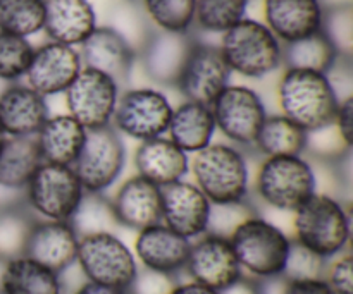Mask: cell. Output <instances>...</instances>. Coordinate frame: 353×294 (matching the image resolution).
<instances>
[{
	"instance_id": "1",
	"label": "cell",
	"mask_w": 353,
	"mask_h": 294,
	"mask_svg": "<svg viewBox=\"0 0 353 294\" xmlns=\"http://www.w3.org/2000/svg\"><path fill=\"white\" fill-rule=\"evenodd\" d=\"M278 100L283 116L307 133L331 126L340 103L327 74L305 69H286L278 86Z\"/></svg>"
},
{
	"instance_id": "2",
	"label": "cell",
	"mask_w": 353,
	"mask_h": 294,
	"mask_svg": "<svg viewBox=\"0 0 353 294\" xmlns=\"http://www.w3.org/2000/svg\"><path fill=\"white\" fill-rule=\"evenodd\" d=\"M195 186L210 203L245 202L248 195V165L233 145L210 143L192 160Z\"/></svg>"
},
{
	"instance_id": "3",
	"label": "cell",
	"mask_w": 353,
	"mask_h": 294,
	"mask_svg": "<svg viewBox=\"0 0 353 294\" xmlns=\"http://www.w3.org/2000/svg\"><path fill=\"white\" fill-rule=\"evenodd\" d=\"M228 240L241 271L261 279L283 275L292 241L274 224L254 213L245 219Z\"/></svg>"
},
{
	"instance_id": "4",
	"label": "cell",
	"mask_w": 353,
	"mask_h": 294,
	"mask_svg": "<svg viewBox=\"0 0 353 294\" xmlns=\"http://www.w3.org/2000/svg\"><path fill=\"white\" fill-rule=\"evenodd\" d=\"M296 243L321 258L336 257L350 241V216L338 200L314 195L295 210Z\"/></svg>"
},
{
	"instance_id": "5",
	"label": "cell",
	"mask_w": 353,
	"mask_h": 294,
	"mask_svg": "<svg viewBox=\"0 0 353 294\" xmlns=\"http://www.w3.org/2000/svg\"><path fill=\"white\" fill-rule=\"evenodd\" d=\"M230 71L264 78L283 64V45L265 24L241 19L223 33L219 47Z\"/></svg>"
},
{
	"instance_id": "6",
	"label": "cell",
	"mask_w": 353,
	"mask_h": 294,
	"mask_svg": "<svg viewBox=\"0 0 353 294\" xmlns=\"http://www.w3.org/2000/svg\"><path fill=\"white\" fill-rule=\"evenodd\" d=\"M255 189L265 205L295 212L316 195V174L302 155L265 157L255 178Z\"/></svg>"
},
{
	"instance_id": "7",
	"label": "cell",
	"mask_w": 353,
	"mask_h": 294,
	"mask_svg": "<svg viewBox=\"0 0 353 294\" xmlns=\"http://www.w3.org/2000/svg\"><path fill=\"white\" fill-rule=\"evenodd\" d=\"M76 262L90 282L124 291L138 274L133 251L112 233H95L79 238Z\"/></svg>"
},
{
	"instance_id": "8",
	"label": "cell",
	"mask_w": 353,
	"mask_h": 294,
	"mask_svg": "<svg viewBox=\"0 0 353 294\" xmlns=\"http://www.w3.org/2000/svg\"><path fill=\"white\" fill-rule=\"evenodd\" d=\"M31 209L45 220L69 222L78 210L85 189L71 165L41 162L26 188Z\"/></svg>"
},
{
	"instance_id": "9",
	"label": "cell",
	"mask_w": 353,
	"mask_h": 294,
	"mask_svg": "<svg viewBox=\"0 0 353 294\" xmlns=\"http://www.w3.org/2000/svg\"><path fill=\"white\" fill-rule=\"evenodd\" d=\"M126 162L121 134L112 126L86 131L85 143L72 164L85 193H103L119 179Z\"/></svg>"
},
{
	"instance_id": "10",
	"label": "cell",
	"mask_w": 353,
	"mask_h": 294,
	"mask_svg": "<svg viewBox=\"0 0 353 294\" xmlns=\"http://www.w3.org/2000/svg\"><path fill=\"white\" fill-rule=\"evenodd\" d=\"M69 116L86 131L110 126L119 100V83L95 69L83 67L65 90Z\"/></svg>"
},
{
	"instance_id": "11",
	"label": "cell",
	"mask_w": 353,
	"mask_h": 294,
	"mask_svg": "<svg viewBox=\"0 0 353 294\" xmlns=\"http://www.w3.org/2000/svg\"><path fill=\"white\" fill-rule=\"evenodd\" d=\"M172 105L164 93L154 88L130 90L119 96L114 110V129L137 141L164 136L171 120Z\"/></svg>"
},
{
	"instance_id": "12",
	"label": "cell",
	"mask_w": 353,
	"mask_h": 294,
	"mask_svg": "<svg viewBox=\"0 0 353 294\" xmlns=\"http://www.w3.org/2000/svg\"><path fill=\"white\" fill-rule=\"evenodd\" d=\"M216 129L231 143L240 147L255 145L268 112L261 96L247 86L228 85L210 105Z\"/></svg>"
},
{
	"instance_id": "13",
	"label": "cell",
	"mask_w": 353,
	"mask_h": 294,
	"mask_svg": "<svg viewBox=\"0 0 353 294\" xmlns=\"http://www.w3.org/2000/svg\"><path fill=\"white\" fill-rule=\"evenodd\" d=\"M230 76L231 71L219 48L193 41L176 86L188 102L210 107L230 85Z\"/></svg>"
},
{
	"instance_id": "14",
	"label": "cell",
	"mask_w": 353,
	"mask_h": 294,
	"mask_svg": "<svg viewBox=\"0 0 353 294\" xmlns=\"http://www.w3.org/2000/svg\"><path fill=\"white\" fill-rule=\"evenodd\" d=\"M161 222L186 240L207 234L210 205L207 196L185 179L161 188Z\"/></svg>"
},
{
	"instance_id": "15",
	"label": "cell",
	"mask_w": 353,
	"mask_h": 294,
	"mask_svg": "<svg viewBox=\"0 0 353 294\" xmlns=\"http://www.w3.org/2000/svg\"><path fill=\"white\" fill-rule=\"evenodd\" d=\"M81 69V55L74 47L48 41L33 52L24 76L31 90L48 96L64 93Z\"/></svg>"
},
{
	"instance_id": "16",
	"label": "cell",
	"mask_w": 353,
	"mask_h": 294,
	"mask_svg": "<svg viewBox=\"0 0 353 294\" xmlns=\"http://www.w3.org/2000/svg\"><path fill=\"white\" fill-rule=\"evenodd\" d=\"M185 267L188 269L192 281L214 291H223L241 277V267L230 240L214 234H207L192 244Z\"/></svg>"
},
{
	"instance_id": "17",
	"label": "cell",
	"mask_w": 353,
	"mask_h": 294,
	"mask_svg": "<svg viewBox=\"0 0 353 294\" xmlns=\"http://www.w3.org/2000/svg\"><path fill=\"white\" fill-rule=\"evenodd\" d=\"M78 241L69 222L43 220L31 226L23 255L59 274L76 262Z\"/></svg>"
},
{
	"instance_id": "18",
	"label": "cell",
	"mask_w": 353,
	"mask_h": 294,
	"mask_svg": "<svg viewBox=\"0 0 353 294\" xmlns=\"http://www.w3.org/2000/svg\"><path fill=\"white\" fill-rule=\"evenodd\" d=\"M265 26L279 41L292 43L323 30L321 0H264Z\"/></svg>"
},
{
	"instance_id": "19",
	"label": "cell",
	"mask_w": 353,
	"mask_h": 294,
	"mask_svg": "<svg viewBox=\"0 0 353 294\" xmlns=\"http://www.w3.org/2000/svg\"><path fill=\"white\" fill-rule=\"evenodd\" d=\"M110 207L117 224L141 231L161 222V188L137 174L119 186Z\"/></svg>"
},
{
	"instance_id": "20",
	"label": "cell",
	"mask_w": 353,
	"mask_h": 294,
	"mask_svg": "<svg viewBox=\"0 0 353 294\" xmlns=\"http://www.w3.org/2000/svg\"><path fill=\"white\" fill-rule=\"evenodd\" d=\"M192 243L159 222L138 231L134 255L145 269L164 274H174L185 269Z\"/></svg>"
},
{
	"instance_id": "21",
	"label": "cell",
	"mask_w": 353,
	"mask_h": 294,
	"mask_svg": "<svg viewBox=\"0 0 353 294\" xmlns=\"http://www.w3.org/2000/svg\"><path fill=\"white\" fill-rule=\"evenodd\" d=\"M47 117L45 96L28 85H12L0 93V129L7 138L34 136Z\"/></svg>"
},
{
	"instance_id": "22",
	"label": "cell",
	"mask_w": 353,
	"mask_h": 294,
	"mask_svg": "<svg viewBox=\"0 0 353 294\" xmlns=\"http://www.w3.org/2000/svg\"><path fill=\"white\" fill-rule=\"evenodd\" d=\"M43 31L50 41L76 47L95 31L97 16L88 0H43Z\"/></svg>"
},
{
	"instance_id": "23",
	"label": "cell",
	"mask_w": 353,
	"mask_h": 294,
	"mask_svg": "<svg viewBox=\"0 0 353 294\" xmlns=\"http://www.w3.org/2000/svg\"><path fill=\"white\" fill-rule=\"evenodd\" d=\"M79 55L81 62H85V67L103 72L117 83L130 76L134 62L133 47L114 28L97 26L81 45Z\"/></svg>"
},
{
	"instance_id": "24",
	"label": "cell",
	"mask_w": 353,
	"mask_h": 294,
	"mask_svg": "<svg viewBox=\"0 0 353 294\" xmlns=\"http://www.w3.org/2000/svg\"><path fill=\"white\" fill-rule=\"evenodd\" d=\"M134 165L138 176L148 179L159 188L185 179L190 169L188 154L165 136L140 141L134 154Z\"/></svg>"
},
{
	"instance_id": "25",
	"label": "cell",
	"mask_w": 353,
	"mask_h": 294,
	"mask_svg": "<svg viewBox=\"0 0 353 294\" xmlns=\"http://www.w3.org/2000/svg\"><path fill=\"white\" fill-rule=\"evenodd\" d=\"M193 40L188 33H171L159 30L143 47V65L154 81L176 85L190 54Z\"/></svg>"
},
{
	"instance_id": "26",
	"label": "cell",
	"mask_w": 353,
	"mask_h": 294,
	"mask_svg": "<svg viewBox=\"0 0 353 294\" xmlns=\"http://www.w3.org/2000/svg\"><path fill=\"white\" fill-rule=\"evenodd\" d=\"M85 138L86 129L69 114L47 117L43 126L34 134L41 162L71 167L81 151Z\"/></svg>"
},
{
	"instance_id": "27",
	"label": "cell",
	"mask_w": 353,
	"mask_h": 294,
	"mask_svg": "<svg viewBox=\"0 0 353 294\" xmlns=\"http://www.w3.org/2000/svg\"><path fill=\"white\" fill-rule=\"evenodd\" d=\"M216 123L210 107L186 100L172 109L165 134L185 154H196L212 143Z\"/></svg>"
},
{
	"instance_id": "28",
	"label": "cell",
	"mask_w": 353,
	"mask_h": 294,
	"mask_svg": "<svg viewBox=\"0 0 353 294\" xmlns=\"http://www.w3.org/2000/svg\"><path fill=\"white\" fill-rule=\"evenodd\" d=\"M3 294H61L59 274L26 255L6 260L0 275Z\"/></svg>"
},
{
	"instance_id": "29",
	"label": "cell",
	"mask_w": 353,
	"mask_h": 294,
	"mask_svg": "<svg viewBox=\"0 0 353 294\" xmlns=\"http://www.w3.org/2000/svg\"><path fill=\"white\" fill-rule=\"evenodd\" d=\"M41 164L34 136L7 138L0 150V188L19 191Z\"/></svg>"
},
{
	"instance_id": "30",
	"label": "cell",
	"mask_w": 353,
	"mask_h": 294,
	"mask_svg": "<svg viewBox=\"0 0 353 294\" xmlns=\"http://www.w3.org/2000/svg\"><path fill=\"white\" fill-rule=\"evenodd\" d=\"M307 131L296 126L288 117H265L254 147L265 157H299L307 148Z\"/></svg>"
},
{
	"instance_id": "31",
	"label": "cell",
	"mask_w": 353,
	"mask_h": 294,
	"mask_svg": "<svg viewBox=\"0 0 353 294\" xmlns=\"http://www.w3.org/2000/svg\"><path fill=\"white\" fill-rule=\"evenodd\" d=\"M338 57L340 54L336 47L323 30L302 40L286 43L283 48V62L288 69H305L327 74V71L336 64Z\"/></svg>"
},
{
	"instance_id": "32",
	"label": "cell",
	"mask_w": 353,
	"mask_h": 294,
	"mask_svg": "<svg viewBox=\"0 0 353 294\" xmlns=\"http://www.w3.org/2000/svg\"><path fill=\"white\" fill-rule=\"evenodd\" d=\"M43 0H0V31L28 38L43 30Z\"/></svg>"
},
{
	"instance_id": "33",
	"label": "cell",
	"mask_w": 353,
	"mask_h": 294,
	"mask_svg": "<svg viewBox=\"0 0 353 294\" xmlns=\"http://www.w3.org/2000/svg\"><path fill=\"white\" fill-rule=\"evenodd\" d=\"M248 0H196L195 23L202 30L224 33L245 19Z\"/></svg>"
},
{
	"instance_id": "34",
	"label": "cell",
	"mask_w": 353,
	"mask_h": 294,
	"mask_svg": "<svg viewBox=\"0 0 353 294\" xmlns=\"http://www.w3.org/2000/svg\"><path fill=\"white\" fill-rule=\"evenodd\" d=\"M148 17L159 30L188 33L195 23L196 0H143Z\"/></svg>"
},
{
	"instance_id": "35",
	"label": "cell",
	"mask_w": 353,
	"mask_h": 294,
	"mask_svg": "<svg viewBox=\"0 0 353 294\" xmlns=\"http://www.w3.org/2000/svg\"><path fill=\"white\" fill-rule=\"evenodd\" d=\"M79 238L86 234L110 233V224H117L112 207L102 198V193H85L78 210L69 220Z\"/></svg>"
},
{
	"instance_id": "36",
	"label": "cell",
	"mask_w": 353,
	"mask_h": 294,
	"mask_svg": "<svg viewBox=\"0 0 353 294\" xmlns=\"http://www.w3.org/2000/svg\"><path fill=\"white\" fill-rule=\"evenodd\" d=\"M34 48L28 38L0 31V79L16 81L26 74Z\"/></svg>"
},
{
	"instance_id": "37",
	"label": "cell",
	"mask_w": 353,
	"mask_h": 294,
	"mask_svg": "<svg viewBox=\"0 0 353 294\" xmlns=\"http://www.w3.org/2000/svg\"><path fill=\"white\" fill-rule=\"evenodd\" d=\"M31 226L33 224L16 210L0 212V260H10L24 253Z\"/></svg>"
},
{
	"instance_id": "38",
	"label": "cell",
	"mask_w": 353,
	"mask_h": 294,
	"mask_svg": "<svg viewBox=\"0 0 353 294\" xmlns=\"http://www.w3.org/2000/svg\"><path fill=\"white\" fill-rule=\"evenodd\" d=\"M245 202L236 203H212L210 205L209 224H207V233L214 236L230 238L231 233L243 222L245 219L254 216L250 209H247Z\"/></svg>"
},
{
	"instance_id": "39",
	"label": "cell",
	"mask_w": 353,
	"mask_h": 294,
	"mask_svg": "<svg viewBox=\"0 0 353 294\" xmlns=\"http://www.w3.org/2000/svg\"><path fill=\"white\" fill-rule=\"evenodd\" d=\"M324 258L317 257L305 246L300 243H292L290 248L288 260H286V267L283 275L288 279H314L319 277V272L323 269Z\"/></svg>"
},
{
	"instance_id": "40",
	"label": "cell",
	"mask_w": 353,
	"mask_h": 294,
	"mask_svg": "<svg viewBox=\"0 0 353 294\" xmlns=\"http://www.w3.org/2000/svg\"><path fill=\"white\" fill-rule=\"evenodd\" d=\"M174 286L176 282L171 274L145 269L143 272H138L126 291H131L133 294H171Z\"/></svg>"
},
{
	"instance_id": "41",
	"label": "cell",
	"mask_w": 353,
	"mask_h": 294,
	"mask_svg": "<svg viewBox=\"0 0 353 294\" xmlns=\"http://www.w3.org/2000/svg\"><path fill=\"white\" fill-rule=\"evenodd\" d=\"M326 282L334 294H353V260L350 255L334 262Z\"/></svg>"
},
{
	"instance_id": "42",
	"label": "cell",
	"mask_w": 353,
	"mask_h": 294,
	"mask_svg": "<svg viewBox=\"0 0 353 294\" xmlns=\"http://www.w3.org/2000/svg\"><path fill=\"white\" fill-rule=\"evenodd\" d=\"M279 294H334L326 279H288Z\"/></svg>"
},
{
	"instance_id": "43",
	"label": "cell",
	"mask_w": 353,
	"mask_h": 294,
	"mask_svg": "<svg viewBox=\"0 0 353 294\" xmlns=\"http://www.w3.org/2000/svg\"><path fill=\"white\" fill-rule=\"evenodd\" d=\"M334 127L343 138L347 147L352 148L353 143V98L350 95L338 103L336 117H334Z\"/></svg>"
},
{
	"instance_id": "44",
	"label": "cell",
	"mask_w": 353,
	"mask_h": 294,
	"mask_svg": "<svg viewBox=\"0 0 353 294\" xmlns=\"http://www.w3.org/2000/svg\"><path fill=\"white\" fill-rule=\"evenodd\" d=\"M219 294H261L257 286L254 282L247 281V279L240 277L238 281H234L233 284H230L228 288H224Z\"/></svg>"
},
{
	"instance_id": "45",
	"label": "cell",
	"mask_w": 353,
	"mask_h": 294,
	"mask_svg": "<svg viewBox=\"0 0 353 294\" xmlns=\"http://www.w3.org/2000/svg\"><path fill=\"white\" fill-rule=\"evenodd\" d=\"M74 294H128V291H124V289L110 288V286H103V284H97V282L86 281L85 284H83L81 288H79Z\"/></svg>"
},
{
	"instance_id": "46",
	"label": "cell",
	"mask_w": 353,
	"mask_h": 294,
	"mask_svg": "<svg viewBox=\"0 0 353 294\" xmlns=\"http://www.w3.org/2000/svg\"><path fill=\"white\" fill-rule=\"evenodd\" d=\"M171 294H219V291L207 288V286L199 284L195 281L185 282V284H176Z\"/></svg>"
},
{
	"instance_id": "47",
	"label": "cell",
	"mask_w": 353,
	"mask_h": 294,
	"mask_svg": "<svg viewBox=\"0 0 353 294\" xmlns=\"http://www.w3.org/2000/svg\"><path fill=\"white\" fill-rule=\"evenodd\" d=\"M6 140H7V136H6V134H3V131L0 129V150H2V147H3V143H6Z\"/></svg>"
}]
</instances>
